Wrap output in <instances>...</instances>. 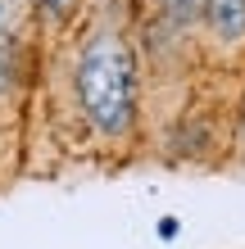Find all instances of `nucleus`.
Segmentation results:
<instances>
[{
    "mask_svg": "<svg viewBox=\"0 0 245 249\" xmlns=\"http://www.w3.org/2000/svg\"><path fill=\"white\" fill-rule=\"evenodd\" d=\"M77 105L100 136H123L136 123V54L123 36L100 32L77 59Z\"/></svg>",
    "mask_w": 245,
    "mask_h": 249,
    "instance_id": "nucleus-1",
    "label": "nucleus"
},
{
    "mask_svg": "<svg viewBox=\"0 0 245 249\" xmlns=\"http://www.w3.org/2000/svg\"><path fill=\"white\" fill-rule=\"evenodd\" d=\"M205 18L218 41H241L245 36V0H209Z\"/></svg>",
    "mask_w": 245,
    "mask_h": 249,
    "instance_id": "nucleus-2",
    "label": "nucleus"
},
{
    "mask_svg": "<svg viewBox=\"0 0 245 249\" xmlns=\"http://www.w3.org/2000/svg\"><path fill=\"white\" fill-rule=\"evenodd\" d=\"M164 9H168V18L177 27H191V23H200L209 14V0H164Z\"/></svg>",
    "mask_w": 245,
    "mask_h": 249,
    "instance_id": "nucleus-3",
    "label": "nucleus"
},
{
    "mask_svg": "<svg viewBox=\"0 0 245 249\" xmlns=\"http://www.w3.org/2000/svg\"><path fill=\"white\" fill-rule=\"evenodd\" d=\"M14 50H19V46H14V36L0 27V95L14 86V64H19V54H14Z\"/></svg>",
    "mask_w": 245,
    "mask_h": 249,
    "instance_id": "nucleus-4",
    "label": "nucleus"
},
{
    "mask_svg": "<svg viewBox=\"0 0 245 249\" xmlns=\"http://www.w3.org/2000/svg\"><path fill=\"white\" fill-rule=\"evenodd\" d=\"M177 231H182L177 217H159V240H177Z\"/></svg>",
    "mask_w": 245,
    "mask_h": 249,
    "instance_id": "nucleus-5",
    "label": "nucleus"
},
{
    "mask_svg": "<svg viewBox=\"0 0 245 249\" xmlns=\"http://www.w3.org/2000/svg\"><path fill=\"white\" fill-rule=\"evenodd\" d=\"M41 5H46V14H50V18H64V14L73 9V0H41Z\"/></svg>",
    "mask_w": 245,
    "mask_h": 249,
    "instance_id": "nucleus-6",
    "label": "nucleus"
}]
</instances>
